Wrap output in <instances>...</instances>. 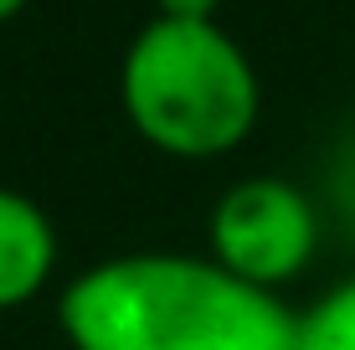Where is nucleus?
<instances>
[{"label":"nucleus","instance_id":"obj_1","mask_svg":"<svg viewBox=\"0 0 355 350\" xmlns=\"http://www.w3.org/2000/svg\"><path fill=\"white\" fill-rule=\"evenodd\" d=\"M72 350H299V315L222 263L129 252L78 273L57 304Z\"/></svg>","mask_w":355,"mask_h":350},{"label":"nucleus","instance_id":"obj_2","mask_svg":"<svg viewBox=\"0 0 355 350\" xmlns=\"http://www.w3.org/2000/svg\"><path fill=\"white\" fill-rule=\"evenodd\" d=\"M124 108L170 155H222L258 124L252 62L216 21L155 16L124 52Z\"/></svg>","mask_w":355,"mask_h":350},{"label":"nucleus","instance_id":"obj_3","mask_svg":"<svg viewBox=\"0 0 355 350\" xmlns=\"http://www.w3.org/2000/svg\"><path fill=\"white\" fill-rule=\"evenodd\" d=\"M314 237H320V222L309 196L273 175L237 180L211 211L216 263L258 288L293 279L314 258Z\"/></svg>","mask_w":355,"mask_h":350},{"label":"nucleus","instance_id":"obj_4","mask_svg":"<svg viewBox=\"0 0 355 350\" xmlns=\"http://www.w3.org/2000/svg\"><path fill=\"white\" fill-rule=\"evenodd\" d=\"M57 263V232L31 196L0 186V309L26 304Z\"/></svg>","mask_w":355,"mask_h":350},{"label":"nucleus","instance_id":"obj_5","mask_svg":"<svg viewBox=\"0 0 355 350\" xmlns=\"http://www.w3.org/2000/svg\"><path fill=\"white\" fill-rule=\"evenodd\" d=\"M299 350H355V279L335 283L309 315H299Z\"/></svg>","mask_w":355,"mask_h":350},{"label":"nucleus","instance_id":"obj_6","mask_svg":"<svg viewBox=\"0 0 355 350\" xmlns=\"http://www.w3.org/2000/svg\"><path fill=\"white\" fill-rule=\"evenodd\" d=\"M216 0H160V16L170 21H211Z\"/></svg>","mask_w":355,"mask_h":350},{"label":"nucleus","instance_id":"obj_7","mask_svg":"<svg viewBox=\"0 0 355 350\" xmlns=\"http://www.w3.org/2000/svg\"><path fill=\"white\" fill-rule=\"evenodd\" d=\"M21 6H26V0H0V21H6V16H16Z\"/></svg>","mask_w":355,"mask_h":350}]
</instances>
